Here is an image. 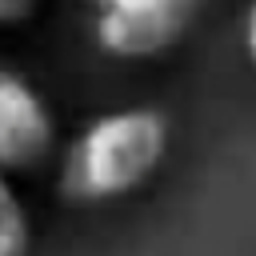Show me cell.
<instances>
[{"instance_id": "3", "label": "cell", "mask_w": 256, "mask_h": 256, "mask_svg": "<svg viewBox=\"0 0 256 256\" xmlns=\"http://www.w3.org/2000/svg\"><path fill=\"white\" fill-rule=\"evenodd\" d=\"M56 148V120L44 96L16 72L0 68V168H40Z\"/></svg>"}, {"instance_id": "2", "label": "cell", "mask_w": 256, "mask_h": 256, "mask_svg": "<svg viewBox=\"0 0 256 256\" xmlns=\"http://www.w3.org/2000/svg\"><path fill=\"white\" fill-rule=\"evenodd\" d=\"M96 44L116 60H148L168 52L200 16L204 0H92Z\"/></svg>"}, {"instance_id": "5", "label": "cell", "mask_w": 256, "mask_h": 256, "mask_svg": "<svg viewBox=\"0 0 256 256\" xmlns=\"http://www.w3.org/2000/svg\"><path fill=\"white\" fill-rule=\"evenodd\" d=\"M32 8L36 0H0V24H20Z\"/></svg>"}, {"instance_id": "6", "label": "cell", "mask_w": 256, "mask_h": 256, "mask_svg": "<svg viewBox=\"0 0 256 256\" xmlns=\"http://www.w3.org/2000/svg\"><path fill=\"white\" fill-rule=\"evenodd\" d=\"M244 48H248V56H252V64H256V0H252V8H248V16H244Z\"/></svg>"}, {"instance_id": "1", "label": "cell", "mask_w": 256, "mask_h": 256, "mask_svg": "<svg viewBox=\"0 0 256 256\" xmlns=\"http://www.w3.org/2000/svg\"><path fill=\"white\" fill-rule=\"evenodd\" d=\"M168 152V120L156 108H116L84 124L64 156V192L72 200H116L136 192Z\"/></svg>"}, {"instance_id": "4", "label": "cell", "mask_w": 256, "mask_h": 256, "mask_svg": "<svg viewBox=\"0 0 256 256\" xmlns=\"http://www.w3.org/2000/svg\"><path fill=\"white\" fill-rule=\"evenodd\" d=\"M28 248H32L28 212H24L8 172L0 168V256H28Z\"/></svg>"}]
</instances>
